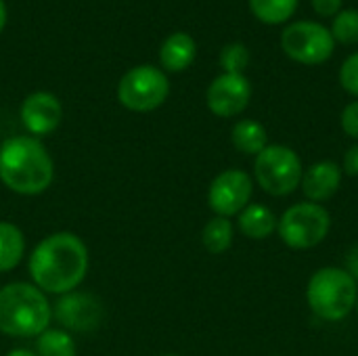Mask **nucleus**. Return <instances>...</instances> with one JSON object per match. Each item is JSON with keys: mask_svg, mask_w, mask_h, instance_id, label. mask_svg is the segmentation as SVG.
<instances>
[{"mask_svg": "<svg viewBox=\"0 0 358 356\" xmlns=\"http://www.w3.org/2000/svg\"><path fill=\"white\" fill-rule=\"evenodd\" d=\"M164 356H178V355H164Z\"/></svg>", "mask_w": 358, "mask_h": 356, "instance_id": "c756f323", "label": "nucleus"}, {"mask_svg": "<svg viewBox=\"0 0 358 356\" xmlns=\"http://www.w3.org/2000/svg\"><path fill=\"white\" fill-rule=\"evenodd\" d=\"M4 25H6V4H4V0H0V34H2Z\"/></svg>", "mask_w": 358, "mask_h": 356, "instance_id": "cd10ccee", "label": "nucleus"}, {"mask_svg": "<svg viewBox=\"0 0 358 356\" xmlns=\"http://www.w3.org/2000/svg\"><path fill=\"white\" fill-rule=\"evenodd\" d=\"M252 193H254L252 176L243 170L231 168L220 172L212 180L208 189V204L216 216L231 218V216H239L243 208L250 206Z\"/></svg>", "mask_w": 358, "mask_h": 356, "instance_id": "1a4fd4ad", "label": "nucleus"}, {"mask_svg": "<svg viewBox=\"0 0 358 356\" xmlns=\"http://www.w3.org/2000/svg\"><path fill=\"white\" fill-rule=\"evenodd\" d=\"M252 99V84L243 73H220L206 92L208 107L218 118H235L245 111Z\"/></svg>", "mask_w": 358, "mask_h": 356, "instance_id": "9b49d317", "label": "nucleus"}, {"mask_svg": "<svg viewBox=\"0 0 358 356\" xmlns=\"http://www.w3.org/2000/svg\"><path fill=\"white\" fill-rule=\"evenodd\" d=\"M331 229V214L321 204L300 201L283 212L277 233L292 250H310L325 241Z\"/></svg>", "mask_w": 358, "mask_h": 356, "instance_id": "423d86ee", "label": "nucleus"}, {"mask_svg": "<svg viewBox=\"0 0 358 356\" xmlns=\"http://www.w3.org/2000/svg\"><path fill=\"white\" fill-rule=\"evenodd\" d=\"M21 122L29 136H46L55 132L63 120V105L61 101L46 90H38L25 97L21 103Z\"/></svg>", "mask_w": 358, "mask_h": 356, "instance_id": "f8f14e48", "label": "nucleus"}, {"mask_svg": "<svg viewBox=\"0 0 358 356\" xmlns=\"http://www.w3.org/2000/svg\"><path fill=\"white\" fill-rule=\"evenodd\" d=\"M231 141L237 151L245 155H258L268 147L266 128L256 120H241L231 130Z\"/></svg>", "mask_w": 358, "mask_h": 356, "instance_id": "dca6fc26", "label": "nucleus"}, {"mask_svg": "<svg viewBox=\"0 0 358 356\" xmlns=\"http://www.w3.org/2000/svg\"><path fill=\"white\" fill-rule=\"evenodd\" d=\"M357 313H358V300H357Z\"/></svg>", "mask_w": 358, "mask_h": 356, "instance_id": "7c9ffc66", "label": "nucleus"}, {"mask_svg": "<svg viewBox=\"0 0 358 356\" xmlns=\"http://www.w3.org/2000/svg\"><path fill=\"white\" fill-rule=\"evenodd\" d=\"M6 356H38L36 353H31V350H25V348H15V350H10Z\"/></svg>", "mask_w": 358, "mask_h": 356, "instance_id": "c85d7f7f", "label": "nucleus"}, {"mask_svg": "<svg viewBox=\"0 0 358 356\" xmlns=\"http://www.w3.org/2000/svg\"><path fill=\"white\" fill-rule=\"evenodd\" d=\"M340 122H342V130H344L350 138L358 141V101H355V103H350V105L344 107Z\"/></svg>", "mask_w": 358, "mask_h": 356, "instance_id": "b1692460", "label": "nucleus"}, {"mask_svg": "<svg viewBox=\"0 0 358 356\" xmlns=\"http://www.w3.org/2000/svg\"><path fill=\"white\" fill-rule=\"evenodd\" d=\"M250 63V50L241 42L227 44L220 50V67L224 73H243V69Z\"/></svg>", "mask_w": 358, "mask_h": 356, "instance_id": "4be33fe9", "label": "nucleus"}, {"mask_svg": "<svg viewBox=\"0 0 358 356\" xmlns=\"http://www.w3.org/2000/svg\"><path fill=\"white\" fill-rule=\"evenodd\" d=\"M168 94V76L153 65H138L128 69L117 84V101L136 113H149L162 107Z\"/></svg>", "mask_w": 358, "mask_h": 356, "instance_id": "0eeeda50", "label": "nucleus"}, {"mask_svg": "<svg viewBox=\"0 0 358 356\" xmlns=\"http://www.w3.org/2000/svg\"><path fill=\"white\" fill-rule=\"evenodd\" d=\"M52 306L34 283L0 287V334L10 338H38L50 327Z\"/></svg>", "mask_w": 358, "mask_h": 356, "instance_id": "7ed1b4c3", "label": "nucleus"}, {"mask_svg": "<svg viewBox=\"0 0 358 356\" xmlns=\"http://www.w3.org/2000/svg\"><path fill=\"white\" fill-rule=\"evenodd\" d=\"M36 355L38 356H76L78 346L69 332L48 327L36 338Z\"/></svg>", "mask_w": 358, "mask_h": 356, "instance_id": "6ab92c4d", "label": "nucleus"}, {"mask_svg": "<svg viewBox=\"0 0 358 356\" xmlns=\"http://www.w3.org/2000/svg\"><path fill=\"white\" fill-rule=\"evenodd\" d=\"M55 178V162L36 136H10L0 143V183L25 197L44 193Z\"/></svg>", "mask_w": 358, "mask_h": 356, "instance_id": "f03ea898", "label": "nucleus"}, {"mask_svg": "<svg viewBox=\"0 0 358 356\" xmlns=\"http://www.w3.org/2000/svg\"><path fill=\"white\" fill-rule=\"evenodd\" d=\"M340 84L346 92L358 97V52L350 55L340 67Z\"/></svg>", "mask_w": 358, "mask_h": 356, "instance_id": "5701e85b", "label": "nucleus"}, {"mask_svg": "<svg viewBox=\"0 0 358 356\" xmlns=\"http://www.w3.org/2000/svg\"><path fill=\"white\" fill-rule=\"evenodd\" d=\"M52 315L57 317V321L63 325L65 332H78V334L94 332L96 327H101L105 317L101 300L86 292L63 294L55 302Z\"/></svg>", "mask_w": 358, "mask_h": 356, "instance_id": "9d476101", "label": "nucleus"}, {"mask_svg": "<svg viewBox=\"0 0 358 356\" xmlns=\"http://www.w3.org/2000/svg\"><path fill=\"white\" fill-rule=\"evenodd\" d=\"M195 55H197V44L185 31H176L168 36L159 48L162 67L168 71H185L195 61Z\"/></svg>", "mask_w": 358, "mask_h": 356, "instance_id": "4468645a", "label": "nucleus"}, {"mask_svg": "<svg viewBox=\"0 0 358 356\" xmlns=\"http://www.w3.org/2000/svg\"><path fill=\"white\" fill-rule=\"evenodd\" d=\"M331 36L336 42L342 44H357L358 42V10L348 8V10H340L334 19L331 25Z\"/></svg>", "mask_w": 358, "mask_h": 356, "instance_id": "412c9836", "label": "nucleus"}, {"mask_svg": "<svg viewBox=\"0 0 358 356\" xmlns=\"http://www.w3.org/2000/svg\"><path fill=\"white\" fill-rule=\"evenodd\" d=\"M302 174V159L287 145H268L254 159V178L273 197L292 195L300 187Z\"/></svg>", "mask_w": 358, "mask_h": 356, "instance_id": "39448f33", "label": "nucleus"}, {"mask_svg": "<svg viewBox=\"0 0 358 356\" xmlns=\"http://www.w3.org/2000/svg\"><path fill=\"white\" fill-rule=\"evenodd\" d=\"M357 300L358 283L340 266L319 269L306 287L308 308L323 321L346 319L357 308Z\"/></svg>", "mask_w": 358, "mask_h": 356, "instance_id": "20e7f679", "label": "nucleus"}, {"mask_svg": "<svg viewBox=\"0 0 358 356\" xmlns=\"http://www.w3.org/2000/svg\"><path fill=\"white\" fill-rule=\"evenodd\" d=\"M281 46L285 55L302 65L325 63L336 48L331 31L317 21H296L281 34Z\"/></svg>", "mask_w": 358, "mask_h": 356, "instance_id": "6e6552de", "label": "nucleus"}, {"mask_svg": "<svg viewBox=\"0 0 358 356\" xmlns=\"http://www.w3.org/2000/svg\"><path fill=\"white\" fill-rule=\"evenodd\" d=\"M344 174L348 176H358V145L350 147L344 155V168H342Z\"/></svg>", "mask_w": 358, "mask_h": 356, "instance_id": "a878e982", "label": "nucleus"}, {"mask_svg": "<svg viewBox=\"0 0 358 356\" xmlns=\"http://www.w3.org/2000/svg\"><path fill=\"white\" fill-rule=\"evenodd\" d=\"M313 6L321 17H336L342 8V0H313Z\"/></svg>", "mask_w": 358, "mask_h": 356, "instance_id": "393cba45", "label": "nucleus"}, {"mask_svg": "<svg viewBox=\"0 0 358 356\" xmlns=\"http://www.w3.org/2000/svg\"><path fill=\"white\" fill-rule=\"evenodd\" d=\"M25 254V237L13 222L0 220V273H10Z\"/></svg>", "mask_w": 358, "mask_h": 356, "instance_id": "f3484780", "label": "nucleus"}, {"mask_svg": "<svg viewBox=\"0 0 358 356\" xmlns=\"http://www.w3.org/2000/svg\"><path fill=\"white\" fill-rule=\"evenodd\" d=\"M27 271L34 285L44 294L76 292L88 273V248L76 233H52L34 248Z\"/></svg>", "mask_w": 358, "mask_h": 356, "instance_id": "f257e3e1", "label": "nucleus"}, {"mask_svg": "<svg viewBox=\"0 0 358 356\" xmlns=\"http://www.w3.org/2000/svg\"><path fill=\"white\" fill-rule=\"evenodd\" d=\"M298 0H250V8L262 23H285L296 13Z\"/></svg>", "mask_w": 358, "mask_h": 356, "instance_id": "aec40b11", "label": "nucleus"}, {"mask_svg": "<svg viewBox=\"0 0 358 356\" xmlns=\"http://www.w3.org/2000/svg\"><path fill=\"white\" fill-rule=\"evenodd\" d=\"M346 271L358 283V245L350 248V252L346 254Z\"/></svg>", "mask_w": 358, "mask_h": 356, "instance_id": "bb28decb", "label": "nucleus"}, {"mask_svg": "<svg viewBox=\"0 0 358 356\" xmlns=\"http://www.w3.org/2000/svg\"><path fill=\"white\" fill-rule=\"evenodd\" d=\"M237 227L243 233V237L258 241V239H268L275 235V231L279 227V218L271 208H266L262 204H250L239 214Z\"/></svg>", "mask_w": 358, "mask_h": 356, "instance_id": "2eb2a0df", "label": "nucleus"}, {"mask_svg": "<svg viewBox=\"0 0 358 356\" xmlns=\"http://www.w3.org/2000/svg\"><path fill=\"white\" fill-rule=\"evenodd\" d=\"M235 237V227L229 218L214 216L212 220L206 222L201 231V243L210 254H224L233 245Z\"/></svg>", "mask_w": 358, "mask_h": 356, "instance_id": "a211bd4d", "label": "nucleus"}, {"mask_svg": "<svg viewBox=\"0 0 358 356\" xmlns=\"http://www.w3.org/2000/svg\"><path fill=\"white\" fill-rule=\"evenodd\" d=\"M342 166L325 159V162H317L313 164L308 170H304L302 174V193L308 197V201L313 204H323L327 199H331L340 185H342Z\"/></svg>", "mask_w": 358, "mask_h": 356, "instance_id": "ddd939ff", "label": "nucleus"}]
</instances>
